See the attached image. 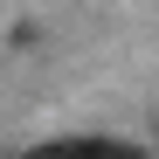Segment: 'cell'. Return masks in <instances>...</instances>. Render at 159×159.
<instances>
[{
  "label": "cell",
  "instance_id": "1",
  "mask_svg": "<svg viewBox=\"0 0 159 159\" xmlns=\"http://www.w3.org/2000/svg\"><path fill=\"white\" fill-rule=\"evenodd\" d=\"M21 159H152V152L125 139H48V145H28Z\"/></svg>",
  "mask_w": 159,
  "mask_h": 159
}]
</instances>
